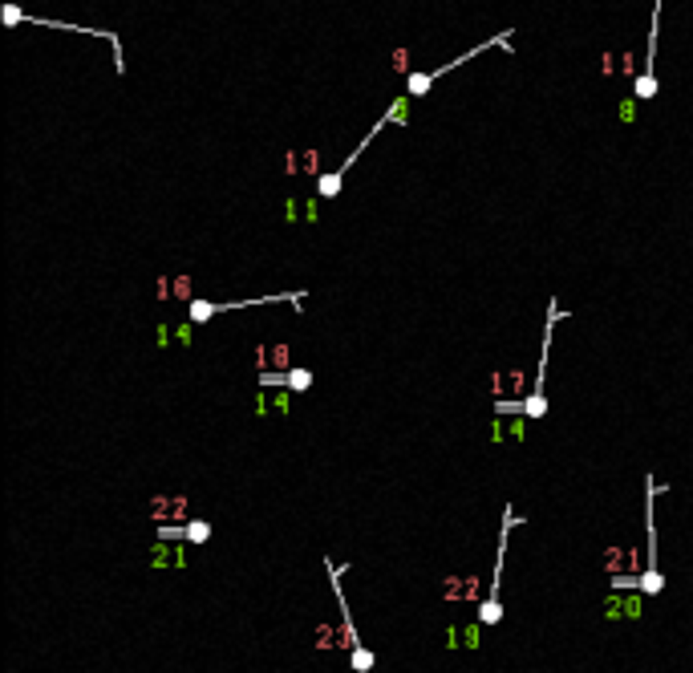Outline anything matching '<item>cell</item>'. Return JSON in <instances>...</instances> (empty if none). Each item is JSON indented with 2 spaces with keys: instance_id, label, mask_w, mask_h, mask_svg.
Instances as JSON below:
<instances>
[{
  "instance_id": "1",
  "label": "cell",
  "mask_w": 693,
  "mask_h": 673,
  "mask_svg": "<svg viewBox=\"0 0 693 673\" xmlns=\"http://www.w3.org/2000/svg\"><path fill=\"white\" fill-rule=\"evenodd\" d=\"M665 487L657 483L653 475H645V536H649V564H645V572L637 576V584L632 588L637 592H645V596H661L665 588V576L661 568H657V495H661Z\"/></svg>"
},
{
  "instance_id": "2",
  "label": "cell",
  "mask_w": 693,
  "mask_h": 673,
  "mask_svg": "<svg viewBox=\"0 0 693 673\" xmlns=\"http://www.w3.org/2000/svg\"><path fill=\"white\" fill-rule=\"evenodd\" d=\"M564 321V312H560V304L551 300L548 304V321H544V349H539V365H535V381H532V394L523 397V418H532V422H539L544 414H548V362H551V333H556V325Z\"/></svg>"
},
{
  "instance_id": "3",
  "label": "cell",
  "mask_w": 693,
  "mask_h": 673,
  "mask_svg": "<svg viewBox=\"0 0 693 673\" xmlns=\"http://www.w3.org/2000/svg\"><path fill=\"white\" fill-rule=\"evenodd\" d=\"M515 524H523V515H519L511 503L503 507V527H499V548H495V576H491V592H486L483 608H479V624H499L503 621V600H499V588H503V560H507V543H511V531Z\"/></svg>"
},
{
  "instance_id": "4",
  "label": "cell",
  "mask_w": 693,
  "mask_h": 673,
  "mask_svg": "<svg viewBox=\"0 0 693 673\" xmlns=\"http://www.w3.org/2000/svg\"><path fill=\"white\" fill-rule=\"evenodd\" d=\"M0 17H4V29H16V25H41V29H65V33L102 37V41H110V49H114V69H118V78L126 73V61H122V37H118V33H106V29H85V25H65V20H49V17H32V13H25L20 4H4V8H0Z\"/></svg>"
},
{
  "instance_id": "5",
  "label": "cell",
  "mask_w": 693,
  "mask_h": 673,
  "mask_svg": "<svg viewBox=\"0 0 693 673\" xmlns=\"http://www.w3.org/2000/svg\"><path fill=\"white\" fill-rule=\"evenodd\" d=\"M324 572H329V584H333V596H337V608H341L345 645H349V665H353L357 673H369L373 665H377V657L361 645V637H357V629H353V617H349V605H345V588H341V568L333 564V560H324Z\"/></svg>"
},
{
  "instance_id": "6",
  "label": "cell",
  "mask_w": 693,
  "mask_h": 673,
  "mask_svg": "<svg viewBox=\"0 0 693 673\" xmlns=\"http://www.w3.org/2000/svg\"><path fill=\"white\" fill-rule=\"evenodd\" d=\"M280 300H305V292H272V296H252V300H191L187 316L195 325H207L211 316H223V312H240V309H259V304H280Z\"/></svg>"
},
{
  "instance_id": "7",
  "label": "cell",
  "mask_w": 693,
  "mask_h": 673,
  "mask_svg": "<svg viewBox=\"0 0 693 673\" xmlns=\"http://www.w3.org/2000/svg\"><path fill=\"white\" fill-rule=\"evenodd\" d=\"M495 45H503V49H511V33H503V37H486L483 45H474V49H467L462 57H454L450 66H438V69H426V73H410L405 78V94L410 98H422V94H430V85L438 82V78H446L450 69H458V66H467L470 57H479V53H486V49H495Z\"/></svg>"
},
{
  "instance_id": "8",
  "label": "cell",
  "mask_w": 693,
  "mask_h": 673,
  "mask_svg": "<svg viewBox=\"0 0 693 673\" xmlns=\"http://www.w3.org/2000/svg\"><path fill=\"white\" fill-rule=\"evenodd\" d=\"M661 8L665 0H653V17H649V53H645V69L637 73V82H632V94L645 101V98H657V73H653V53H657V25H661Z\"/></svg>"
},
{
  "instance_id": "9",
  "label": "cell",
  "mask_w": 693,
  "mask_h": 673,
  "mask_svg": "<svg viewBox=\"0 0 693 673\" xmlns=\"http://www.w3.org/2000/svg\"><path fill=\"white\" fill-rule=\"evenodd\" d=\"M159 540L171 543V540H187V543H211V524L207 519H191L183 527H159Z\"/></svg>"
},
{
  "instance_id": "10",
  "label": "cell",
  "mask_w": 693,
  "mask_h": 673,
  "mask_svg": "<svg viewBox=\"0 0 693 673\" xmlns=\"http://www.w3.org/2000/svg\"><path fill=\"white\" fill-rule=\"evenodd\" d=\"M264 385H288L296 394H305L308 385H312V369H288V373H264Z\"/></svg>"
}]
</instances>
